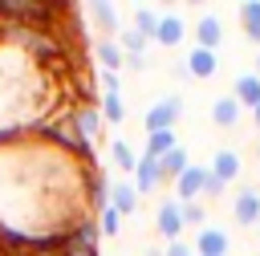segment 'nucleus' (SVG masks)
<instances>
[{
	"label": "nucleus",
	"mask_w": 260,
	"mask_h": 256,
	"mask_svg": "<svg viewBox=\"0 0 260 256\" xmlns=\"http://www.w3.org/2000/svg\"><path fill=\"white\" fill-rule=\"evenodd\" d=\"M73 122H77V130H81V138H85V142H98V138L106 134V118H102L98 102L73 106Z\"/></svg>",
	"instance_id": "nucleus-4"
},
{
	"label": "nucleus",
	"mask_w": 260,
	"mask_h": 256,
	"mask_svg": "<svg viewBox=\"0 0 260 256\" xmlns=\"http://www.w3.org/2000/svg\"><path fill=\"white\" fill-rule=\"evenodd\" d=\"M187 167H191V154H187V146H183V142H179L171 154H162V158H158V171H162V179H179Z\"/></svg>",
	"instance_id": "nucleus-17"
},
{
	"label": "nucleus",
	"mask_w": 260,
	"mask_h": 256,
	"mask_svg": "<svg viewBox=\"0 0 260 256\" xmlns=\"http://www.w3.org/2000/svg\"><path fill=\"white\" fill-rule=\"evenodd\" d=\"M183 37H187V20L179 16V12H162L158 16V28H154V45H162V49H175V45H183Z\"/></svg>",
	"instance_id": "nucleus-6"
},
{
	"label": "nucleus",
	"mask_w": 260,
	"mask_h": 256,
	"mask_svg": "<svg viewBox=\"0 0 260 256\" xmlns=\"http://www.w3.org/2000/svg\"><path fill=\"white\" fill-rule=\"evenodd\" d=\"M191 248H195V256H228V252H232V240H228L223 228H211V223H207V228L195 232V244H191Z\"/></svg>",
	"instance_id": "nucleus-5"
},
{
	"label": "nucleus",
	"mask_w": 260,
	"mask_h": 256,
	"mask_svg": "<svg viewBox=\"0 0 260 256\" xmlns=\"http://www.w3.org/2000/svg\"><path fill=\"white\" fill-rule=\"evenodd\" d=\"M110 158H114L118 171H130V175H134V167H138V150H134L126 138H110Z\"/></svg>",
	"instance_id": "nucleus-18"
},
{
	"label": "nucleus",
	"mask_w": 260,
	"mask_h": 256,
	"mask_svg": "<svg viewBox=\"0 0 260 256\" xmlns=\"http://www.w3.org/2000/svg\"><path fill=\"white\" fill-rule=\"evenodd\" d=\"M183 207V228H207V207L195 199V203H179Z\"/></svg>",
	"instance_id": "nucleus-25"
},
{
	"label": "nucleus",
	"mask_w": 260,
	"mask_h": 256,
	"mask_svg": "<svg viewBox=\"0 0 260 256\" xmlns=\"http://www.w3.org/2000/svg\"><path fill=\"white\" fill-rule=\"evenodd\" d=\"M110 207H114L122 219L138 211V191H134V183H130V179H118V183H110Z\"/></svg>",
	"instance_id": "nucleus-11"
},
{
	"label": "nucleus",
	"mask_w": 260,
	"mask_h": 256,
	"mask_svg": "<svg viewBox=\"0 0 260 256\" xmlns=\"http://www.w3.org/2000/svg\"><path fill=\"white\" fill-rule=\"evenodd\" d=\"M252 114H256V126H260V106H256V110H252Z\"/></svg>",
	"instance_id": "nucleus-31"
},
{
	"label": "nucleus",
	"mask_w": 260,
	"mask_h": 256,
	"mask_svg": "<svg viewBox=\"0 0 260 256\" xmlns=\"http://www.w3.org/2000/svg\"><path fill=\"white\" fill-rule=\"evenodd\" d=\"M183 69H187V77H215V69H219V53H207V49L191 45Z\"/></svg>",
	"instance_id": "nucleus-9"
},
{
	"label": "nucleus",
	"mask_w": 260,
	"mask_h": 256,
	"mask_svg": "<svg viewBox=\"0 0 260 256\" xmlns=\"http://www.w3.org/2000/svg\"><path fill=\"white\" fill-rule=\"evenodd\" d=\"M240 28H244L248 41L260 45V0H244L240 4Z\"/></svg>",
	"instance_id": "nucleus-19"
},
{
	"label": "nucleus",
	"mask_w": 260,
	"mask_h": 256,
	"mask_svg": "<svg viewBox=\"0 0 260 256\" xmlns=\"http://www.w3.org/2000/svg\"><path fill=\"white\" fill-rule=\"evenodd\" d=\"M146 256H162V248H146Z\"/></svg>",
	"instance_id": "nucleus-30"
},
{
	"label": "nucleus",
	"mask_w": 260,
	"mask_h": 256,
	"mask_svg": "<svg viewBox=\"0 0 260 256\" xmlns=\"http://www.w3.org/2000/svg\"><path fill=\"white\" fill-rule=\"evenodd\" d=\"M118 45H122V53H126V57H146V49H150V37H142L138 28H126Z\"/></svg>",
	"instance_id": "nucleus-24"
},
{
	"label": "nucleus",
	"mask_w": 260,
	"mask_h": 256,
	"mask_svg": "<svg viewBox=\"0 0 260 256\" xmlns=\"http://www.w3.org/2000/svg\"><path fill=\"white\" fill-rule=\"evenodd\" d=\"M252 73H256V77H260V61H256V69H252Z\"/></svg>",
	"instance_id": "nucleus-33"
},
{
	"label": "nucleus",
	"mask_w": 260,
	"mask_h": 256,
	"mask_svg": "<svg viewBox=\"0 0 260 256\" xmlns=\"http://www.w3.org/2000/svg\"><path fill=\"white\" fill-rule=\"evenodd\" d=\"M223 37H228V33H223V20H219L215 12H203V16L195 20V45H199V49L215 53V49L223 45Z\"/></svg>",
	"instance_id": "nucleus-7"
},
{
	"label": "nucleus",
	"mask_w": 260,
	"mask_h": 256,
	"mask_svg": "<svg viewBox=\"0 0 260 256\" xmlns=\"http://www.w3.org/2000/svg\"><path fill=\"white\" fill-rule=\"evenodd\" d=\"M256 232H260V228H256Z\"/></svg>",
	"instance_id": "nucleus-34"
},
{
	"label": "nucleus",
	"mask_w": 260,
	"mask_h": 256,
	"mask_svg": "<svg viewBox=\"0 0 260 256\" xmlns=\"http://www.w3.org/2000/svg\"><path fill=\"white\" fill-rule=\"evenodd\" d=\"M223 191H228V187H223L215 175H211V179H207V187H203V195H207V199H223Z\"/></svg>",
	"instance_id": "nucleus-29"
},
{
	"label": "nucleus",
	"mask_w": 260,
	"mask_h": 256,
	"mask_svg": "<svg viewBox=\"0 0 260 256\" xmlns=\"http://www.w3.org/2000/svg\"><path fill=\"white\" fill-rule=\"evenodd\" d=\"M122 61H126V53H122V45L118 41H98V65L102 69H122Z\"/></svg>",
	"instance_id": "nucleus-22"
},
{
	"label": "nucleus",
	"mask_w": 260,
	"mask_h": 256,
	"mask_svg": "<svg viewBox=\"0 0 260 256\" xmlns=\"http://www.w3.org/2000/svg\"><path fill=\"white\" fill-rule=\"evenodd\" d=\"M256 158H260V138H256Z\"/></svg>",
	"instance_id": "nucleus-32"
},
{
	"label": "nucleus",
	"mask_w": 260,
	"mask_h": 256,
	"mask_svg": "<svg viewBox=\"0 0 260 256\" xmlns=\"http://www.w3.org/2000/svg\"><path fill=\"white\" fill-rule=\"evenodd\" d=\"M85 203H89V215H102V211L110 207V179H106V171L89 175V191H85Z\"/></svg>",
	"instance_id": "nucleus-14"
},
{
	"label": "nucleus",
	"mask_w": 260,
	"mask_h": 256,
	"mask_svg": "<svg viewBox=\"0 0 260 256\" xmlns=\"http://www.w3.org/2000/svg\"><path fill=\"white\" fill-rule=\"evenodd\" d=\"M240 110H244V106H240L232 93H223V98L211 102V122H215V126H236V122H240Z\"/></svg>",
	"instance_id": "nucleus-16"
},
{
	"label": "nucleus",
	"mask_w": 260,
	"mask_h": 256,
	"mask_svg": "<svg viewBox=\"0 0 260 256\" xmlns=\"http://www.w3.org/2000/svg\"><path fill=\"white\" fill-rule=\"evenodd\" d=\"M179 146V134L175 130H162V134H146V158H162V154H171Z\"/></svg>",
	"instance_id": "nucleus-20"
},
{
	"label": "nucleus",
	"mask_w": 260,
	"mask_h": 256,
	"mask_svg": "<svg viewBox=\"0 0 260 256\" xmlns=\"http://www.w3.org/2000/svg\"><path fill=\"white\" fill-rule=\"evenodd\" d=\"M158 16H162V12H158L154 4H138V8H134V20H130V28H138L142 37H154V28H158Z\"/></svg>",
	"instance_id": "nucleus-21"
},
{
	"label": "nucleus",
	"mask_w": 260,
	"mask_h": 256,
	"mask_svg": "<svg viewBox=\"0 0 260 256\" xmlns=\"http://www.w3.org/2000/svg\"><path fill=\"white\" fill-rule=\"evenodd\" d=\"M207 171L228 187L232 179H240V154H236V150H228V146H219V150L211 154V167H207Z\"/></svg>",
	"instance_id": "nucleus-12"
},
{
	"label": "nucleus",
	"mask_w": 260,
	"mask_h": 256,
	"mask_svg": "<svg viewBox=\"0 0 260 256\" xmlns=\"http://www.w3.org/2000/svg\"><path fill=\"white\" fill-rule=\"evenodd\" d=\"M154 223H158V236L167 244L183 240V207H179V199H162L158 211H154Z\"/></svg>",
	"instance_id": "nucleus-3"
},
{
	"label": "nucleus",
	"mask_w": 260,
	"mask_h": 256,
	"mask_svg": "<svg viewBox=\"0 0 260 256\" xmlns=\"http://www.w3.org/2000/svg\"><path fill=\"white\" fill-rule=\"evenodd\" d=\"M179 114H183V98H179V93H167V98H154V102L146 106L142 126H146V134H162V130H175Z\"/></svg>",
	"instance_id": "nucleus-1"
},
{
	"label": "nucleus",
	"mask_w": 260,
	"mask_h": 256,
	"mask_svg": "<svg viewBox=\"0 0 260 256\" xmlns=\"http://www.w3.org/2000/svg\"><path fill=\"white\" fill-rule=\"evenodd\" d=\"M232 98H236L240 106L256 110V106H260V77H256V73H240V77L232 81Z\"/></svg>",
	"instance_id": "nucleus-15"
},
{
	"label": "nucleus",
	"mask_w": 260,
	"mask_h": 256,
	"mask_svg": "<svg viewBox=\"0 0 260 256\" xmlns=\"http://www.w3.org/2000/svg\"><path fill=\"white\" fill-rule=\"evenodd\" d=\"M207 179H211V171H207V167H199V163H191V167L175 179V199H179V203H195V199L203 195Z\"/></svg>",
	"instance_id": "nucleus-2"
},
{
	"label": "nucleus",
	"mask_w": 260,
	"mask_h": 256,
	"mask_svg": "<svg viewBox=\"0 0 260 256\" xmlns=\"http://www.w3.org/2000/svg\"><path fill=\"white\" fill-rule=\"evenodd\" d=\"M98 228H102V236H118V232H122V215H118L114 207H106V211L98 215Z\"/></svg>",
	"instance_id": "nucleus-26"
},
{
	"label": "nucleus",
	"mask_w": 260,
	"mask_h": 256,
	"mask_svg": "<svg viewBox=\"0 0 260 256\" xmlns=\"http://www.w3.org/2000/svg\"><path fill=\"white\" fill-rule=\"evenodd\" d=\"M232 215H236L240 228H260V191L244 187L236 195V203H232Z\"/></svg>",
	"instance_id": "nucleus-8"
},
{
	"label": "nucleus",
	"mask_w": 260,
	"mask_h": 256,
	"mask_svg": "<svg viewBox=\"0 0 260 256\" xmlns=\"http://www.w3.org/2000/svg\"><path fill=\"white\" fill-rule=\"evenodd\" d=\"M89 20L98 24L102 41H110V37L118 33V4H110V0H98V4H89Z\"/></svg>",
	"instance_id": "nucleus-13"
},
{
	"label": "nucleus",
	"mask_w": 260,
	"mask_h": 256,
	"mask_svg": "<svg viewBox=\"0 0 260 256\" xmlns=\"http://www.w3.org/2000/svg\"><path fill=\"white\" fill-rule=\"evenodd\" d=\"M98 85H102V93H122V77L114 69H98Z\"/></svg>",
	"instance_id": "nucleus-27"
},
{
	"label": "nucleus",
	"mask_w": 260,
	"mask_h": 256,
	"mask_svg": "<svg viewBox=\"0 0 260 256\" xmlns=\"http://www.w3.org/2000/svg\"><path fill=\"white\" fill-rule=\"evenodd\" d=\"M98 110H102V118H106V126H118V122L126 118V106H122V93H102V98H98Z\"/></svg>",
	"instance_id": "nucleus-23"
},
{
	"label": "nucleus",
	"mask_w": 260,
	"mask_h": 256,
	"mask_svg": "<svg viewBox=\"0 0 260 256\" xmlns=\"http://www.w3.org/2000/svg\"><path fill=\"white\" fill-rule=\"evenodd\" d=\"M162 256H195V248H191L187 240H175V244H167V248H162Z\"/></svg>",
	"instance_id": "nucleus-28"
},
{
	"label": "nucleus",
	"mask_w": 260,
	"mask_h": 256,
	"mask_svg": "<svg viewBox=\"0 0 260 256\" xmlns=\"http://www.w3.org/2000/svg\"><path fill=\"white\" fill-rule=\"evenodd\" d=\"M130 183H134V191L138 195H150L158 183H162V171H158V158H146V154H138V167H134V175H130Z\"/></svg>",
	"instance_id": "nucleus-10"
}]
</instances>
